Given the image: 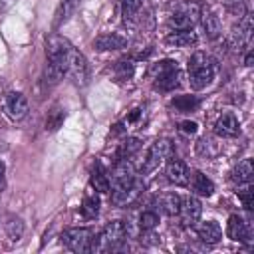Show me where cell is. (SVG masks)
Masks as SVG:
<instances>
[{
  "label": "cell",
  "instance_id": "obj_11",
  "mask_svg": "<svg viewBox=\"0 0 254 254\" xmlns=\"http://www.w3.org/2000/svg\"><path fill=\"white\" fill-rule=\"evenodd\" d=\"M67 75L73 79L75 85H85L89 81V64L85 60L83 54H79L77 50H73L71 60H69V67H67Z\"/></svg>",
  "mask_w": 254,
  "mask_h": 254
},
{
  "label": "cell",
  "instance_id": "obj_1",
  "mask_svg": "<svg viewBox=\"0 0 254 254\" xmlns=\"http://www.w3.org/2000/svg\"><path fill=\"white\" fill-rule=\"evenodd\" d=\"M73 46L58 36V34H52L48 40H46V69H44V81L48 85H56L65 73H67V67H69V60H71V54H73Z\"/></svg>",
  "mask_w": 254,
  "mask_h": 254
},
{
  "label": "cell",
  "instance_id": "obj_6",
  "mask_svg": "<svg viewBox=\"0 0 254 254\" xmlns=\"http://www.w3.org/2000/svg\"><path fill=\"white\" fill-rule=\"evenodd\" d=\"M198 14H200V6H198V4H194V2L179 4V6L175 8V12H173V14L169 16V20H167L169 32L194 28V24L198 22Z\"/></svg>",
  "mask_w": 254,
  "mask_h": 254
},
{
  "label": "cell",
  "instance_id": "obj_38",
  "mask_svg": "<svg viewBox=\"0 0 254 254\" xmlns=\"http://www.w3.org/2000/svg\"><path fill=\"white\" fill-rule=\"evenodd\" d=\"M244 65H252V50H248V54H246V58H244Z\"/></svg>",
  "mask_w": 254,
  "mask_h": 254
},
{
  "label": "cell",
  "instance_id": "obj_25",
  "mask_svg": "<svg viewBox=\"0 0 254 254\" xmlns=\"http://www.w3.org/2000/svg\"><path fill=\"white\" fill-rule=\"evenodd\" d=\"M157 206L163 214L167 216H177L179 214V206H181V196L175 192H165L157 198Z\"/></svg>",
  "mask_w": 254,
  "mask_h": 254
},
{
  "label": "cell",
  "instance_id": "obj_16",
  "mask_svg": "<svg viewBox=\"0 0 254 254\" xmlns=\"http://www.w3.org/2000/svg\"><path fill=\"white\" fill-rule=\"evenodd\" d=\"M141 190H143V183L137 179L129 189H123V190H111V202H113L115 206H119V208L131 206V204L139 198Z\"/></svg>",
  "mask_w": 254,
  "mask_h": 254
},
{
  "label": "cell",
  "instance_id": "obj_8",
  "mask_svg": "<svg viewBox=\"0 0 254 254\" xmlns=\"http://www.w3.org/2000/svg\"><path fill=\"white\" fill-rule=\"evenodd\" d=\"M2 109L4 113L12 119V121H22L26 115H28V99L24 93L20 91H8L4 97H2Z\"/></svg>",
  "mask_w": 254,
  "mask_h": 254
},
{
  "label": "cell",
  "instance_id": "obj_24",
  "mask_svg": "<svg viewBox=\"0 0 254 254\" xmlns=\"http://www.w3.org/2000/svg\"><path fill=\"white\" fill-rule=\"evenodd\" d=\"M252 175H254L252 159H244V161H240V163L232 169L230 179H232V183H236V185H246V183L252 181Z\"/></svg>",
  "mask_w": 254,
  "mask_h": 254
},
{
  "label": "cell",
  "instance_id": "obj_20",
  "mask_svg": "<svg viewBox=\"0 0 254 254\" xmlns=\"http://www.w3.org/2000/svg\"><path fill=\"white\" fill-rule=\"evenodd\" d=\"M198 20H200V24H202V28H204V34H206V38H210V40H216V38L220 36V30H222V26H220V20H218V16H216L212 10H208V8H200Z\"/></svg>",
  "mask_w": 254,
  "mask_h": 254
},
{
  "label": "cell",
  "instance_id": "obj_35",
  "mask_svg": "<svg viewBox=\"0 0 254 254\" xmlns=\"http://www.w3.org/2000/svg\"><path fill=\"white\" fill-rule=\"evenodd\" d=\"M143 117V109H133L129 115H127V119H125V125H137L139 123V119Z\"/></svg>",
  "mask_w": 254,
  "mask_h": 254
},
{
  "label": "cell",
  "instance_id": "obj_23",
  "mask_svg": "<svg viewBox=\"0 0 254 254\" xmlns=\"http://www.w3.org/2000/svg\"><path fill=\"white\" fill-rule=\"evenodd\" d=\"M139 149H141V139H137V137L123 139V141L117 145V151H115V163H117V161H129Z\"/></svg>",
  "mask_w": 254,
  "mask_h": 254
},
{
  "label": "cell",
  "instance_id": "obj_2",
  "mask_svg": "<svg viewBox=\"0 0 254 254\" xmlns=\"http://www.w3.org/2000/svg\"><path fill=\"white\" fill-rule=\"evenodd\" d=\"M189 83L192 89H204L214 81L216 75V60L206 52H194L187 64Z\"/></svg>",
  "mask_w": 254,
  "mask_h": 254
},
{
  "label": "cell",
  "instance_id": "obj_13",
  "mask_svg": "<svg viewBox=\"0 0 254 254\" xmlns=\"http://www.w3.org/2000/svg\"><path fill=\"white\" fill-rule=\"evenodd\" d=\"M79 6H81V0H60L58 6H56V12H54L52 28L58 30L64 24H67L75 16V12L79 10Z\"/></svg>",
  "mask_w": 254,
  "mask_h": 254
},
{
  "label": "cell",
  "instance_id": "obj_17",
  "mask_svg": "<svg viewBox=\"0 0 254 254\" xmlns=\"http://www.w3.org/2000/svg\"><path fill=\"white\" fill-rule=\"evenodd\" d=\"M187 187L192 190V194H198V196H212L214 192V183L200 171H192L190 177H189V183Z\"/></svg>",
  "mask_w": 254,
  "mask_h": 254
},
{
  "label": "cell",
  "instance_id": "obj_27",
  "mask_svg": "<svg viewBox=\"0 0 254 254\" xmlns=\"http://www.w3.org/2000/svg\"><path fill=\"white\" fill-rule=\"evenodd\" d=\"M4 232L12 242H18L24 236V220L16 214H8L4 220Z\"/></svg>",
  "mask_w": 254,
  "mask_h": 254
},
{
  "label": "cell",
  "instance_id": "obj_14",
  "mask_svg": "<svg viewBox=\"0 0 254 254\" xmlns=\"http://www.w3.org/2000/svg\"><path fill=\"white\" fill-rule=\"evenodd\" d=\"M167 179L173 183V185H179V187H187L189 183V177H190V169L185 161L181 159H169L167 161V171H165Z\"/></svg>",
  "mask_w": 254,
  "mask_h": 254
},
{
  "label": "cell",
  "instance_id": "obj_33",
  "mask_svg": "<svg viewBox=\"0 0 254 254\" xmlns=\"http://www.w3.org/2000/svg\"><path fill=\"white\" fill-rule=\"evenodd\" d=\"M236 194H238V198L242 200V206H244L248 212H252V206H254V189H252V185L246 183V187H244V189H238Z\"/></svg>",
  "mask_w": 254,
  "mask_h": 254
},
{
  "label": "cell",
  "instance_id": "obj_9",
  "mask_svg": "<svg viewBox=\"0 0 254 254\" xmlns=\"http://www.w3.org/2000/svg\"><path fill=\"white\" fill-rule=\"evenodd\" d=\"M137 181L135 169L129 161H117L113 171H111V179H109V190H123L129 189L133 183Z\"/></svg>",
  "mask_w": 254,
  "mask_h": 254
},
{
  "label": "cell",
  "instance_id": "obj_12",
  "mask_svg": "<svg viewBox=\"0 0 254 254\" xmlns=\"http://www.w3.org/2000/svg\"><path fill=\"white\" fill-rule=\"evenodd\" d=\"M226 236L234 242H250L252 240V226L238 214H232L226 222Z\"/></svg>",
  "mask_w": 254,
  "mask_h": 254
},
{
  "label": "cell",
  "instance_id": "obj_34",
  "mask_svg": "<svg viewBox=\"0 0 254 254\" xmlns=\"http://www.w3.org/2000/svg\"><path fill=\"white\" fill-rule=\"evenodd\" d=\"M179 131L185 133V135H194L198 131V125L194 121H190V119H185V121L179 123Z\"/></svg>",
  "mask_w": 254,
  "mask_h": 254
},
{
  "label": "cell",
  "instance_id": "obj_37",
  "mask_svg": "<svg viewBox=\"0 0 254 254\" xmlns=\"http://www.w3.org/2000/svg\"><path fill=\"white\" fill-rule=\"evenodd\" d=\"M4 175H6V167L4 163H0V189H4Z\"/></svg>",
  "mask_w": 254,
  "mask_h": 254
},
{
  "label": "cell",
  "instance_id": "obj_3",
  "mask_svg": "<svg viewBox=\"0 0 254 254\" xmlns=\"http://www.w3.org/2000/svg\"><path fill=\"white\" fill-rule=\"evenodd\" d=\"M129 236V226L123 220H113L109 224H105L101 228V232H97L93 236V244H91V252H115L121 250L127 242Z\"/></svg>",
  "mask_w": 254,
  "mask_h": 254
},
{
  "label": "cell",
  "instance_id": "obj_4",
  "mask_svg": "<svg viewBox=\"0 0 254 254\" xmlns=\"http://www.w3.org/2000/svg\"><path fill=\"white\" fill-rule=\"evenodd\" d=\"M151 81L157 91H173L181 85V67L175 60H161L151 67Z\"/></svg>",
  "mask_w": 254,
  "mask_h": 254
},
{
  "label": "cell",
  "instance_id": "obj_31",
  "mask_svg": "<svg viewBox=\"0 0 254 254\" xmlns=\"http://www.w3.org/2000/svg\"><path fill=\"white\" fill-rule=\"evenodd\" d=\"M81 214L87 220H91V218H95L99 214V198L95 194H89V196L83 198V202H81Z\"/></svg>",
  "mask_w": 254,
  "mask_h": 254
},
{
  "label": "cell",
  "instance_id": "obj_15",
  "mask_svg": "<svg viewBox=\"0 0 254 254\" xmlns=\"http://www.w3.org/2000/svg\"><path fill=\"white\" fill-rule=\"evenodd\" d=\"M214 133L222 139H232L238 137L240 133V123L234 117V113H222L218 115V119L214 121Z\"/></svg>",
  "mask_w": 254,
  "mask_h": 254
},
{
  "label": "cell",
  "instance_id": "obj_21",
  "mask_svg": "<svg viewBox=\"0 0 254 254\" xmlns=\"http://www.w3.org/2000/svg\"><path fill=\"white\" fill-rule=\"evenodd\" d=\"M196 226V224H194ZM196 236L200 242L204 244H216L220 238H222V230L218 226V222L214 220H206V222H200L196 226Z\"/></svg>",
  "mask_w": 254,
  "mask_h": 254
},
{
  "label": "cell",
  "instance_id": "obj_30",
  "mask_svg": "<svg viewBox=\"0 0 254 254\" xmlns=\"http://www.w3.org/2000/svg\"><path fill=\"white\" fill-rule=\"evenodd\" d=\"M64 121H65V109L60 107V105H54V107L48 111V117H46L44 127H46V131L54 133V131H58V129L64 125Z\"/></svg>",
  "mask_w": 254,
  "mask_h": 254
},
{
  "label": "cell",
  "instance_id": "obj_28",
  "mask_svg": "<svg viewBox=\"0 0 254 254\" xmlns=\"http://www.w3.org/2000/svg\"><path fill=\"white\" fill-rule=\"evenodd\" d=\"M135 75V64L131 60H119L113 65V79L117 83H125Z\"/></svg>",
  "mask_w": 254,
  "mask_h": 254
},
{
  "label": "cell",
  "instance_id": "obj_10",
  "mask_svg": "<svg viewBox=\"0 0 254 254\" xmlns=\"http://www.w3.org/2000/svg\"><path fill=\"white\" fill-rule=\"evenodd\" d=\"M200 214H202V206H200V200L196 196H185L181 198V206H179V218L185 226H194L198 220H200Z\"/></svg>",
  "mask_w": 254,
  "mask_h": 254
},
{
  "label": "cell",
  "instance_id": "obj_36",
  "mask_svg": "<svg viewBox=\"0 0 254 254\" xmlns=\"http://www.w3.org/2000/svg\"><path fill=\"white\" fill-rule=\"evenodd\" d=\"M14 4H16V0H0V12H6V10H10Z\"/></svg>",
  "mask_w": 254,
  "mask_h": 254
},
{
  "label": "cell",
  "instance_id": "obj_26",
  "mask_svg": "<svg viewBox=\"0 0 254 254\" xmlns=\"http://www.w3.org/2000/svg\"><path fill=\"white\" fill-rule=\"evenodd\" d=\"M143 10V0H121V18L125 24H135Z\"/></svg>",
  "mask_w": 254,
  "mask_h": 254
},
{
  "label": "cell",
  "instance_id": "obj_18",
  "mask_svg": "<svg viewBox=\"0 0 254 254\" xmlns=\"http://www.w3.org/2000/svg\"><path fill=\"white\" fill-rule=\"evenodd\" d=\"M127 46V38L117 34V32H105V34H99L95 40H93V48L99 50V52H109V50H121Z\"/></svg>",
  "mask_w": 254,
  "mask_h": 254
},
{
  "label": "cell",
  "instance_id": "obj_22",
  "mask_svg": "<svg viewBox=\"0 0 254 254\" xmlns=\"http://www.w3.org/2000/svg\"><path fill=\"white\" fill-rule=\"evenodd\" d=\"M89 185L91 189H95V192H109V175L105 171V167L101 163H95L91 167V173H89Z\"/></svg>",
  "mask_w": 254,
  "mask_h": 254
},
{
  "label": "cell",
  "instance_id": "obj_7",
  "mask_svg": "<svg viewBox=\"0 0 254 254\" xmlns=\"http://www.w3.org/2000/svg\"><path fill=\"white\" fill-rule=\"evenodd\" d=\"M93 236H95V232L91 228L73 226V228H65L62 232V244L65 248H69L71 252H91Z\"/></svg>",
  "mask_w": 254,
  "mask_h": 254
},
{
  "label": "cell",
  "instance_id": "obj_19",
  "mask_svg": "<svg viewBox=\"0 0 254 254\" xmlns=\"http://www.w3.org/2000/svg\"><path fill=\"white\" fill-rule=\"evenodd\" d=\"M198 42V36L194 32V28L189 30H173L167 34V44L175 46V48H190Z\"/></svg>",
  "mask_w": 254,
  "mask_h": 254
},
{
  "label": "cell",
  "instance_id": "obj_5",
  "mask_svg": "<svg viewBox=\"0 0 254 254\" xmlns=\"http://www.w3.org/2000/svg\"><path fill=\"white\" fill-rule=\"evenodd\" d=\"M173 155H175L173 143H171L169 139H157V141L149 147V151H147V155H145V159H143L141 173H143V175H151L153 171H157L159 167H163Z\"/></svg>",
  "mask_w": 254,
  "mask_h": 254
},
{
  "label": "cell",
  "instance_id": "obj_32",
  "mask_svg": "<svg viewBox=\"0 0 254 254\" xmlns=\"http://www.w3.org/2000/svg\"><path fill=\"white\" fill-rule=\"evenodd\" d=\"M157 224H159V214H157V210H143L141 212V216H139V226H141V230L143 232H151L153 228H157Z\"/></svg>",
  "mask_w": 254,
  "mask_h": 254
},
{
  "label": "cell",
  "instance_id": "obj_29",
  "mask_svg": "<svg viewBox=\"0 0 254 254\" xmlns=\"http://www.w3.org/2000/svg\"><path fill=\"white\" fill-rule=\"evenodd\" d=\"M200 105V99L196 95H177L171 99V107L179 113H189V111H194L196 107Z\"/></svg>",
  "mask_w": 254,
  "mask_h": 254
}]
</instances>
